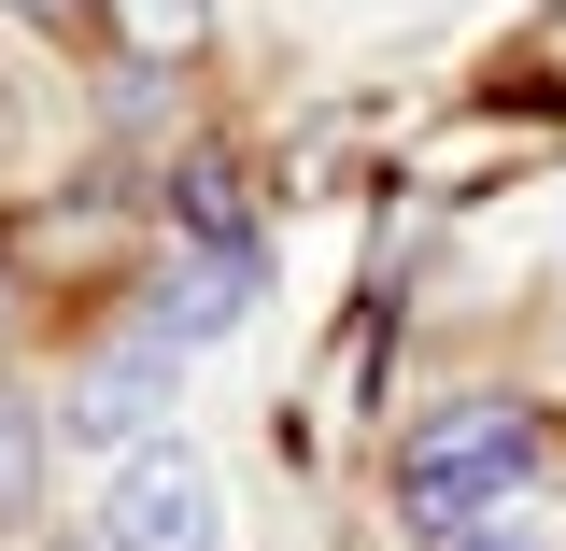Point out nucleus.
<instances>
[{
    "instance_id": "obj_1",
    "label": "nucleus",
    "mask_w": 566,
    "mask_h": 551,
    "mask_svg": "<svg viewBox=\"0 0 566 551\" xmlns=\"http://www.w3.org/2000/svg\"><path fill=\"white\" fill-rule=\"evenodd\" d=\"M524 453H538V411L524 396H453V411H424L397 438V495L424 523H453V509H482V495L524 481Z\"/></svg>"
},
{
    "instance_id": "obj_2",
    "label": "nucleus",
    "mask_w": 566,
    "mask_h": 551,
    "mask_svg": "<svg viewBox=\"0 0 566 551\" xmlns=\"http://www.w3.org/2000/svg\"><path fill=\"white\" fill-rule=\"evenodd\" d=\"M170 382H185V340H170V326H128V340H99L85 368H71L57 438H71V453H142L156 411H170Z\"/></svg>"
},
{
    "instance_id": "obj_3",
    "label": "nucleus",
    "mask_w": 566,
    "mask_h": 551,
    "mask_svg": "<svg viewBox=\"0 0 566 551\" xmlns=\"http://www.w3.org/2000/svg\"><path fill=\"white\" fill-rule=\"evenodd\" d=\"M99 551H227V481L199 453H156L142 438L114 467V495H99Z\"/></svg>"
},
{
    "instance_id": "obj_4",
    "label": "nucleus",
    "mask_w": 566,
    "mask_h": 551,
    "mask_svg": "<svg viewBox=\"0 0 566 551\" xmlns=\"http://www.w3.org/2000/svg\"><path fill=\"white\" fill-rule=\"evenodd\" d=\"M241 311H255V255H170V283H156V311H142V326H170V340L199 353V340H227V326H241Z\"/></svg>"
},
{
    "instance_id": "obj_5",
    "label": "nucleus",
    "mask_w": 566,
    "mask_h": 551,
    "mask_svg": "<svg viewBox=\"0 0 566 551\" xmlns=\"http://www.w3.org/2000/svg\"><path fill=\"white\" fill-rule=\"evenodd\" d=\"M99 14H114V43H128L142 71H185L212 43V0H99Z\"/></svg>"
},
{
    "instance_id": "obj_6",
    "label": "nucleus",
    "mask_w": 566,
    "mask_h": 551,
    "mask_svg": "<svg viewBox=\"0 0 566 551\" xmlns=\"http://www.w3.org/2000/svg\"><path fill=\"white\" fill-rule=\"evenodd\" d=\"M170 212L199 226L212 255H255V212H241V170H227V156H185V170H170Z\"/></svg>"
},
{
    "instance_id": "obj_7",
    "label": "nucleus",
    "mask_w": 566,
    "mask_h": 551,
    "mask_svg": "<svg viewBox=\"0 0 566 551\" xmlns=\"http://www.w3.org/2000/svg\"><path fill=\"white\" fill-rule=\"evenodd\" d=\"M29 495H43V411L0 396V523H29Z\"/></svg>"
},
{
    "instance_id": "obj_8",
    "label": "nucleus",
    "mask_w": 566,
    "mask_h": 551,
    "mask_svg": "<svg viewBox=\"0 0 566 551\" xmlns=\"http://www.w3.org/2000/svg\"><path fill=\"white\" fill-rule=\"evenodd\" d=\"M453 551H553V523H538L524 481H510V495H482V509H453Z\"/></svg>"
},
{
    "instance_id": "obj_9",
    "label": "nucleus",
    "mask_w": 566,
    "mask_h": 551,
    "mask_svg": "<svg viewBox=\"0 0 566 551\" xmlns=\"http://www.w3.org/2000/svg\"><path fill=\"white\" fill-rule=\"evenodd\" d=\"M14 14H29V29H57V14H85V0H14Z\"/></svg>"
},
{
    "instance_id": "obj_10",
    "label": "nucleus",
    "mask_w": 566,
    "mask_h": 551,
    "mask_svg": "<svg viewBox=\"0 0 566 551\" xmlns=\"http://www.w3.org/2000/svg\"><path fill=\"white\" fill-rule=\"evenodd\" d=\"M0 326H14V255H0Z\"/></svg>"
}]
</instances>
